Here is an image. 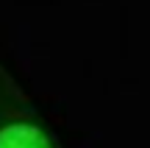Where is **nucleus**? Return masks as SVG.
Listing matches in <instances>:
<instances>
[{"mask_svg": "<svg viewBox=\"0 0 150 148\" xmlns=\"http://www.w3.org/2000/svg\"><path fill=\"white\" fill-rule=\"evenodd\" d=\"M0 148H50V140L39 126L11 123L0 129Z\"/></svg>", "mask_w": 150, "mask_h": 148, "instance_id": "nucleus-1", "label": "nucleus"}]
</instances>
